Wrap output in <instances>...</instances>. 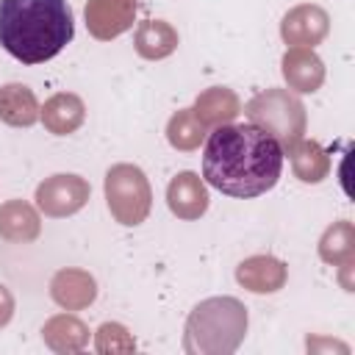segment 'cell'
<instances>
[{"mask_svg":"<svg viewBox=\"0 0 355 355\" xmlns=\"http://www.w3.org/2000/svg\"><path fill=\"white\" fill-rule=\"evenodd\" d=\"M283 144L252 122L211 128L202 150V178L227 197H258L277 186Z\"/></svg>","mask_w":355,"mask_h":355,"instance_id":"1","label":"cell"},{"mask_svg":"<svg viewBox=\"0 0 355 355\" xmlns=\"http://www.w3.org/2000/svg\"><path fill=\"white\" fill-rule=\"evenodd\" d=\"M75 36L67 0H0V47L19 64L55 58Z\"/></svg>","mask_w":355,"mask_h":355,"instance_id":"2","label":"cell"},{"mask_svg":"<svg viewBox=\"0 0 355 355\" xmlns=\"http://www.w3.org/2000/svg\"><path fill=\"white\" fill-rule=\"evenodd\" d=\"M247 308L236 297L202 300L186 319V352L200 355H230L244 341Z\"/></svg>","mask_w":355,"mask_h":355,"instance_id":"3","label":"cell"},{"mask_svg":"<svg viewBox=\"0 0 355 355\" xmlns=\"http://www.w3.org/2000/svg\"><path fill=\"white\" fill-rule=\"evenodd\" d=\"M244 114L252 125L272 133L283 144V153L305 136V105L288 89H266L255 94L244 105Z\"/></svg>","mask_w":355,"mask_h":355,"instance_id":"4","label":"cell"},{"mask_svg":"<svg viewBox=\"0 0 355 355\" xmlns=\"http://www.w3.org/2000/svg\"><path fill=\"white\" fill-rule=\"evenodd\" d=\"M105 202L119 225H141L153 205V191L144 172L133 164H114L105 172Z\"/></svg>","mask_w":355,"mask_h":355,"instance_id":"5","label":"cell"},{"mask_svg":"<svg viewBox=\"0 0 355 355\" xmlns=\"http://www.w3.org/2000/svg\"><path fill=\"white\" fill-rule=\"evenodd\" d=\"M89 183L80 175H53L36 186V205L44 216L61 219L78 214L89 202Z\"/></svg>","mask_w":355,"mask_h":355,"instance_id":"6","label":"cell"},{"mask_svg":"<svg viewBox=\"0 0 355 355\" xmlns=\"http://www.w3.org/2000/svg\"><path fill=\"white\" fill-rule=\"evenodd\" d=\"M86 28L94 39L111 42L133 28L136 0H89L83 8Z\"/></svg>","mask_w":355,"mask_h":355,"instance_id":"7","label":"cell"},{"mask_svg":"<svg viewBox=\"0 0 355 355\" xmlns=\"http://www.w3.org/2000/svg\"><path fill=\"white\" fill-rule=\"evenodd\" d=\"M330 31V17L319 6H294L283 22H280V36L288 47H313L319 44Z\"/></svg>","mask_w":355,"mask_h":355,"instance_id":"8","label":"cell"},{"mask_svg":"<svg viewBox=\"0 0 355 355\" xmlns=\"http://www.w3.org/2000/svg\"><path fill=\"white\" fill-rule=\"evenodd\" d=\"M166 205L178 219H200L208 211V189L194 172H178L166 186Z\"/></svg>","mask_w":355,"mask_h":355,"instance_id":"9","label":"cell"},{"mask_svg":"<svg viewBox=\"0 0 355 355\" xmlns=\"http://www.w3.org/2000/svg\"><path fill=\"white\" fill-rule=\"evenodd\" d=\"M280 67H283V78L288 89L302 92V94L316 92L324 80V64L313 53V47H288Z\"/></svg>","mask_w":355,"mask_h":355,"instance_id":"10","label":"cell"},{"mask_svg":"<svg viewBox=\"0 0 355 355\" xmlns=\"http://www.w3.org/2000/svg\"><path fill=\"white\" fill-rule=\"evenodd\" d=\"M50 297L67 311H80L94 302L97 283L83 269H61L50 280Z\"/></svg>","mask_w":355,"mask_h":355,"instance_id":"11","label":"cell"},{"mask_svg":"<svg viewBox=\"0 0 355 355\" xmlns=\"http://www.w3.org/2000/svg\"><path fill=\"white\" fill-rule=\"evenodd\" d=\"M236 280L252 294H272V291L283 288L286 266H283V261H277L272 255H252L236 266Z\"/></svg>","mask_w":355,"mask_h":355,"instance_id":"12","label":"cell"},{"mask_svg":"<svg viewBox=\"0 0 355 355\" xmlns=\"http://www.w3.org/2000/svg\"><path fill=\"white\" fill-rule=\"evenodd\" d=\"M86 116V105L78 94L72 92H58L53 94L42 108H39V119L44 122V128L55 136H69L83 125Z\"/></svg>","mask_w":355,"mask_h":355,"instance_id":"13","label":"cell"},{"mask_svg":"<svg viewBox=\"0 0 355 355\" xmlns=\"http://www.w3.org/2000/svg\"><path fill=\"white\" fill-rule=\"evenodd\" d=\"M191 111L202 128H219V125L233 122L241 114V100L227 86H211L197 97Z\"/></svg>","mask_w":355,"mask_h":355,"instance_id":"14","label":"cell"},{"mask_svg":"<svg viewBox=\"0 0 355 355\" xmlns=\"http://www.w3.org/2000/svg\"><path fill=\"white\" fill-rule=\"evenodd\" d=\"M42 233L39 214L25 200H8L0 205V236L11 244L36 241Z\"/></svg>","mask_w":355,"mask_h":355,"instance_id":"15","label":"cell"},{"mask_svg":"<svg viewBox=\"0 0 355 355\" xmlns=\"http://www.w3.org/2000/svg\"><path fill=\"white\" fill-rule=\"evenodd\" d=\"M0 119L11 128H31L39 119L36 94L25 83L0 86Z\"/></svg>","mask_w":355,"mask_h":355,"instance_id":"16","label":"cell"},{"mask_svg":"<svg viewBox=\"0 0 355 355\" xmlns=\"http://www.w3.org/2000/svg\"><path fill=\"white\" fill-rule=\"evenodd\" d=\"M133 44H136V53L147 61H161L166 55L175 53L178 47V31L164 22V19H147L136 28V36H133Z\"/></svg>","mask_w":355,"mask_h":355,"instance_id":"17","label":"cell"},{"mask_svg":"<svg viewBox=\"0 0 355 355\" xmlns=\"http://www.w3.org/2000/svg\"><path fill=\"white\" fill-rule=\"evenodd\" d=\"M286 155L291 158V166H294V175L302 180V183H319L327 178L330 172V155L324 153V147L313 139H300L294 147L286 150Z\"/></svg>","mask_w":355,"mask_h":355,"instance_id":"18","label":"cell"},{"mask_svg":"<svg viewBox=\"0 0 355 355\" xmlns=\"http://www.w3.org/2000/svg\"><path fill=\"white\" fill-rule=\"evenodd\" d=\"M42 336L47 347L55 352H80L89 344V327L69 313H58L47 319V324L42 327Z\"/></svg>","mask_w":355,"mask_h":355,"instance_id":"19","label":"cell"},{"mask_svg":"<svg viewBox=\"0 0 355 355\" xmlns=\"http://www.w3.org/2000/svg\"><path fill=\"white\" fill-rule=\"evenodd\" d=\"M319 258L324 263H333V266L355 261V230H352V222L341 219V222H333L324 230V236L319 239Z\"/></svg>","mask_w":355,"mask_h":355,"instance_id":"20","label":"cell"},{"mask_svg":"<svg viewBox=\"0 0 355 355\" xmlns=\"http://www.w3.org/2000/svg\"><path fill=\"white\" fill-rule=\"evenodd\" d=\"M205 139V128L200 125V119L194 116L191 108H180L178 114H172V119L166 122V141L175 150H197L200 141Z\"/></svg>","mask_w":355,"mask_h":355,"instance_id":"21","label":"cell"},{"mask_svg":"<svg viewBox=\"0 0 355 355\" xmlns=\"http://www.w3.org/2000/svg\"><path fill=\"white\" fill-rule=\"evenodd\" d=\"M94 347H97V352H133L136 349V341H133V336L122 327V324H116V322H105V324H100L97 327V341H94Z\"/></svg>","mask_w":355,"mask_h":355,"instance_id":"22","label":"cell"},{"mask_svg":"<svg viewBox=\"0 0 355 355\" xmlns=\"http://www.w3.org/2000/svg\"><path fill=\"white\" fill-rule=\"evenodd\" d=\"M11 316H14V297H11V291L0 283V327H6V324L11 322Z\"/></svg>","mask_w":355,"mask_h":355,"instance_id":"23","label":"cell"}]
</instances>
